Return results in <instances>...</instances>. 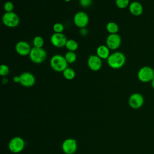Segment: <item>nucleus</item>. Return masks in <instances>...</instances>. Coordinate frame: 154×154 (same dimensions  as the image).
<instances>
[{"label": "nucleus", "instance_id": "nucleus-4", "mask_svg": "<svg viewBox=\"0 0 154 154\" xmlns=\"http://www.w3.org/2000/svg\"><path fill=\"white\" fill-rule=\"evenodd\" d=\"M2 21L4 25L8 28H15L20 22L19 17L13 11L5 12L2 17Z\"/></svg>", "mask_w": 154, "mask_h": 154}, {"label": "nucleus", "instance_id": "nucleus-14", "mask_svg": "<svg viewBox=\"0 0 154 154\" xmlns=\"http://www.w3.org/2000/svg\"><path fill=\"white\" fill-rule=\"evenodd\" d=\"M16 52L21 56H26L29 54L31 50V46L28 43L25 41H19L15 46Z\"/></svg>", "mask_w": 154, "mask_h": 154}, {"label": "nucleus", "instance_id": "nucleus-17", "mask_svg": "<svg viewBox=\"0 0 154 154\" xmlns=\"http://www.w3.org/2000/svg\"><path fill=\"white\" fill-rule=\"evenodd\" d=\"M106 29L110 34H117L119 31V26L116 22H109L106 24Z\"/></svg>", "mask_w": 154, "mask_h": 154}, {"label": "nucleus", "instance_id": "nucleus-23", "mask_svg": "<svg viewBox=\"0 0 154 154\" xmlns=\"http://www.w3.org/2000/svg\"><path fill=\"white\" fill-rule=\"evenodd\" d=\"M53 30L55 33H62L64 31V26L61 23H55L53 25Z\"/></svg>", "mask_w": 154, "mask_h": 154}, {"label": "nucleus", "instance_id": "nucleus-25", "mask_svg": "<svg viewBox=\"0 0 154 154\" xmlns=\"http://www.w3.org/2000/svg\"><path fill=\"white\" fill-rule=\"evenodd\" d=\"M13 8H14V5L11 2L7 1L6 2H5L4 5V9L6 12L13 11Z\"/></svg>", "mask_w": 154, "mask_h": 154}, {"label": "nucleus", "instance_id": "nucleus-26", "mask_svg": "<svg viewBox=\"0 0 154 154\" xmlns=\"http://www.w3.org/2000/svg\"><path fill=\"white\" fill-rule=\"evenodd\" d=\"M79 4L83 7H87L92 3V0H79Z\"/></svg>", "mask_w": 154, "mask_h": 154}, {"label": "nucleus", "instance_id": "nucleus-18", "mask_svg": "<svg viewBox=\"0 0 154 154\" xmlns=\"http://www.w3.org/2000/svg\"><path fill=\"white\" fill-rule=\"evenodd\" d=\"M65 46L69 50V51H73L74 52L78 49V43L75 40L69 39V40H67Z\"/></svg>", "mask_w": 154, "mask_h": 154}, {"label": "nucleus", "instance_id": "nucleus-7", "mask_svg": "<svg viewBox=\"0 0 154 154\" xmlns=\"http://www.w3.org/2000/svg\"><path fill=\"white\" fill-rule=\"evenodd\" d=\"M25 146V142L20 137H14L12 138L8 144L10 150L14 153L21 152Z\"/></svg>", "mask_w": 154, "mask_h": 154}, {"label": "nucleus", "instance_id": "nucleus-8", "mask_svg": "<svg viewBox=\"0 0 154 154\" xmlns=\"http://www.w3.org/2000/svg\"><path fill=\"white\" fill-rule=\"evenodd\" d=\"M144 97L142 94L138 93L132 94L128 100L129 105L134 109H138L144 104Z\"/></svg>", "mask_w": 154, "mask_h": 154}, {"label": "nucleus", "instance_id": "nucleus-3", "mask_svg": "<svg viewBox=\"0 0 154 154\" xmlns=\"http://www.w3.org/2000/svg\"><path fill=\"white\" fill-rule=\"evenodd\" d=\"M29 56L31 61L34 63L39 64L42 63L46 60L47 57V53L42 48L33 47L31 48Z\"/></svg>", "mask_w": 154, "mask_h": 154}, {"label": "nucleus", "instance_id": "nucleus-28", "mask_svg": "<svg viewBox=\"0 0 154 154\" xmlns=\"http://www.w3.org/2000/svg\"><path fill=\"white\" fill-rule=\"evenodd\" d=\"M13 81L16 82V83H17V82H20V76H15L13 77Z\"/></svg>", "mask_w": 154, "mask_h": 154}, {"label": "nucleus", "instance_id": "nucleus-21", "mask_svg": "<svg viewBox=\"0 0 154 154\" xmlns=\"http://www.w3.org/2000/svg\"><path fill=\"white\" fill-rule=\"evenodd\" d=\"M34 47L35 48H42L44 45V39L41 36H35L32 40Z\"/></svg>", "mask_w": 154, "mask_h": 154}, {"label": "nucleus", "instance_id": "nucleus-15", "mask_svg": "<svg viewBox=\"0 0 154 154\" xmlns=\"http://www.w3.org/2000/svg\"><path fill=\"white\" fill-rule=\"evenodd\" d=\"M129 10L132 15L138 16L143 13V7L139 2L134 1L130 3L129 5Z\"/></svg>", "mask_w": 154, "mask_h": 154}, {"label": "nucleus", "instance_id": "nucleus-6", "mask_svg": "<svg viewBox=\"0 0 154 154\" xmlns=\"http://www.w3.org/2000/svg\"><path fill=\"white\" fill-rule=\"evenodd\" d=\"M73 22L77 27L81 29L85 28L89 22L88 16L84 11H78L73 17Z\"/></svg>", "mask_w": 154, "mask_h": 154}, {"label": "nucleus", "instance_id": "nucleus-24", "mask_svg": "<svg viewBox=\"0 0 154 154\" xmlns=\"http://www.w3.org/2000/svg\"><path fill=\"white\" fill-rule=\"evenodd\" d=\"M10 72L9 67L5 64H1L0 66V75L2 76H5Z\"/></svg>", "mask_w": 154, "mask_h": 154}, {"label": "nucleus", "instance_id": "nucleus-1", "mask_svg": "<svg viewBox=\"0 0 154 154\" xmlns=\"http://www.w3.org/2000/svg\"><path fill=\"white\" fill-rule=\"evenodd\" d=\"M126 61L125 55L120 52H115L109 55L107 59L108 66L114 69H118L123 67Z\"/></svg>", "mask_w": 154, "mask_h": 154}, {"label": "nucleus", "instance_id": "nucleus-27", "mask_svg": "<svg viewBox=\"0 0 154 154\" xmlns=\"http://www.w3.org/2000/svg\"><path fill=\"white\" fill-rule=\"evenodd\" d=\"M80 34L82 35H85L87 34V30L85 28H81V31H80Z\"/></svg>", "mask_w": 154, "mask_h": 154}, {"label": "nucleus", "instance_id": "nucleus-16", "mask_svg": "<svg viewBox=\"0 0 154 154\" xmlns=\"http://www.w3.org/2000/svg\"><path fill=\"white\" fill-rule=\"evenodd\" d=\"M96 55L102 60H107L110 55L109 48L106 45H99L96 49Z\"/></svg>", "mask_w": 154, "mask_h": 154}, {"label": "nucleus", "instance_id": "nucleus-12", "mask_svg": "<svg viewBox=\"0 0 154 154\" xmlns=\"http://www.w3.org/2000/svg\"><path fill=\"white\" fill-rule=\"evenodd\" d=\"M20 83L26 87H30L34 85L35 78L33 74L30 72H23L20 75Z\"/></svg>", "mask_w": 154, "mask_h": 154}, {"label": "nucleus", "instance_id": "nucleus-22", "mask_svg": "<svg viewBox=\"0 0 154 154\" xmlns=\"http://www.w3.org/2000/svg\"><path fill=\"white\" fill-rule=\"evenodd\" d=\"M117 7L120 9L126 8L130 4V0H116Z\"/></svg>", "mask_w": 154, "mask_h": 154}, {"label": "nucleus", "instance_id": "nucleus-29", "mask_svg": "<svg viewBox=\"0 0 154 154\" xmlns=\"http://www.w3.org/2000/svg\"><path fill=\"white\" fill-rule=\"evenodd\" d=\"M151 85H152V88L154 89V78L151 81Z\"/></svg>", "mask_w": 154, "mask_h": 154}, {"label": "nucleus", "instance_id": "nucleus-20", "mask_svg": "<svg viewBox=\"0 0 154 154\" xmlns=\"http://www.w3.org/2000/svg\"><path fill=\"white\" fill-rule=\"evenodd\" d=\"M64 58L68 63H73L76 61L77 55L73 51H68L66 53Z\"/></svg>", "mask_w": 154, "mask_h": 154}, {"label": "nucleus", "instance_id": "nucleus-2", "mask_svg": "<svg viewBox=\"0 0 154 154\" xmlns=\"http://www.w3.org/2000/svg\"><path fill=\"white\" fill-rule=\"evenodd\" d=\"M68 63L61 55H54L50 60L51 68L55 72H63L67 67Z\"/></svg>", "mask_w": 154, "mask_h": 154}, {"label": "nucleus", "instance_id": "nucleus-5", "mask_svg": "<svg viewBox=\"0 0 154 154\" xmlns=\"http://www.w3.org/2000/svg\"><path fill=\"white\" fill-rule=\"evenodd\" d=\"M137 76L141 82H151L154 78V70L149 66H144L138 70Z\"/></svg>", "mask_w": 154, "mask_h": 154}, {"label": "nucleus", "instance_id": "nucleus-10", "mask_svg": "<svg viewBox=\"0 0 154 154\" xmlns=\"http://www.w3.org/2000/svg\"><path fill=\"white\" fill-rule=\"evenodd\" d=\"M87 64L89 69L92 71H98L102 67V59L97 55H90L88 58Z\"/></svg>", "mask_w": 154, "mask_h": 154}, {"label": "nucleus", "instance_id": "nucleus-13", "mask_svg": "<svg viewBox=\"0 0 154 154\" xmlns=\"http://www.w3.org/2000/svg\"><path fill=\"white\" fill-rule=\"evenodd\" d=\"M63 150L66 154H73L77 149V143L75 140L72 138L66 139L62 145Z\"/></svg>", "mask_w": 154, "mask_h": 154}, {"label": "nucleus", "instance_id": "nucleus-30", "mask_svg": "<svg viewBox=\"0 0 154 154\" xmlns=\"http://www.w3.org/2000/svg\"><path fill=\"white\" fill-rule=\"evenodd\" d=\"M66 2H69V1H70L71 0H64Z\"/></svg>", "mask_w": 154, "mask_h": 154}, {"label": "nucleus", "instance_id": "nucleus-9", "mask_svg": "<svg viewBox=\"0 0 154 154\" xmlns=\"http://www.w3.org/2000/svg\"><path fill=\"white\" fill-rule=\"evenodd\" d=\"M121 37L118 34H109L106 40V46L111 50H116L118 49L121 45Z\"/></svg>", "mask_w": 154, "mask_h": 154}, {"label": "nucleus", "instance_id": "nucleus-19", "mask_svg": "<svg viewBox=\"0 0 154 154\" xmlns=\"http://www.w3.org/2000/svg\"><path fill=\"white\" fill-rule=\"evenodd\" d=\"M63 75L64 78L67 80H72L75 77V72L74 70L70 67H67L63 72Z\"/></svg>", "mask_w": 154, "mask_h": 154}, {"label": "nucleus", "instance_id": "nucleus-11", "mask_svg": "<svg viewBox=\"0 0 154 154\" xmlns=\"http://www.w3.org/2000/svg\"><path fill=\"white\" fill-rule=\"evenodd\" d=\"M67 39L63 33L54 32L51 37V42L53 46L57 48H63L66 46Z\"/></svg>", "mask_w": 154, "mask_h": 154}]
</instances>
